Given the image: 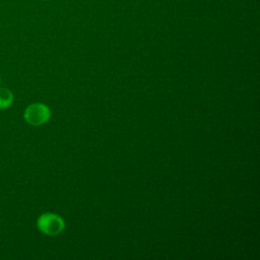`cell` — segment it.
<instances>
[{
	"label": "cell",
	"mask_w": 260,
	"mask_h": 260,
	"mask_svg": "<svg viewBox=\"0 0 260 260\" xmlns=\"http://www.w3.org/2000/svg\"><path fill=\"white\" fill-rule=\"evenodd\" d=\"M50 116H51L50 109L46 105L40 104V103L29 105L25 109L23 114L24 120L28 124L34 126H39L46 123L49 120Z\"/></svg>",
	"instance_id": "cell-1"
},
{
	"label": "cell",
	"mask_w": 260,
	"mask_h": 260,
	"mask_svg": "<svg viewBox=\"0 0 260 260\" xmlns=\"http://www.w3.org/2000/svg\"><path fill=\"white\" fill-rule=\"evenodd\" d=\"M38 229L49 236H55L64 229L62 218L54 213H44L37 220Z\"/></svg>",
	"instance_id": "cell-2"
},
{
	"label": "cell",
	"mask_w": 260,
	"mask_h": 260,
	"mask_svg": "<svg viewBox=\"0 0 260 260\" xmlns=\"http://www.w3.org/2000/svg\"><path fill=\"white\" fill-rule=\"evenodd\" d=\"M13 103V94L8 88H0V110L7 109Z\"/></svg>",
	"instance_id": "cell-3"
}]
</instances>
